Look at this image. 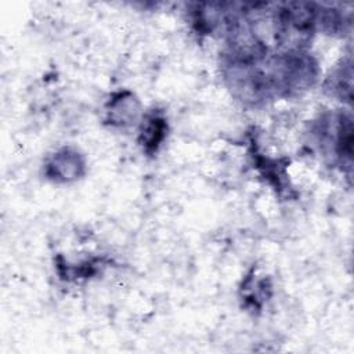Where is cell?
<instances>
[{
  "label": "cell",
  "mask_w": 354,
  "mask_h": 354,
  "mask_svg": "<svg viewBox=\"0 0 354 354\" xmlns=\"http://www.w3.org/2000/svg\"><path fill=\"white\" fill-rule=\"evenodd\" d=\"M221 73L236 100L260 105L308 90L317 80L318 66L306 50L242 51L225 47Z\"/></svg>",
  "instance_id": "cell-1"
},
{
  "label": "cell",
  "mask_w": 354,
  "mask_h": 354,
  "mask_svg": "<svg viewBox=\"0 0 354 354\" xmlns=\"http://www.w3.org/2000/svg\"><path fill=\"white\" fill-rule=\"evenodd\" d=\"M322 147H329L333 153V160L343 171L351 176L353 169V119L351 115L339 112L332 115V119L322 118L318 124Z\"/></svg>",
  "instance_id": "cell-2"
},
{
  "label": "cell",
  "mask_w": 354,
  "mask_h": 354,
  "mask_svg": "<svg viewBox=\"0 0 354 354\" xmlns=\"http://www.w3.org/2000/svg\"><path fill=\"white\" fill-rule=\"evenodd\" d=\"M83 155L71 147H64L50 155L44 163V176L54 183H71L84 174Z\"/></svg>",
  "instance_id": "cell-3"
},
{
  "label": "cell",
  "mask_w": 354,
  "mask_h": 354,
  "mask_svg": "<svg viewBox=\"0 0 354 354\" xmlns=\"http://www.w3.org/2000/svg\"><path fill=\"white\" fill-rule=\"evenodd\" d=\"M167 134V120L160 111L148 112L140 126L138 142L147 155H153L160 148Z\"/></svg>",
  "instance_id": "cell-4"
},
{
  "label": "cell",
  "mask_w": 354,
  "mask_h": 354,
  "mask_svg": "<svg viewBox=\"0 0 354 354\" xmlns=\"http://www.w3.org/2000/svg\"><path fill=\"white\" fill-rule=\"evenodd\" d=\"M106 120L112 126L131 124L140 113V102L133 93L124 90L115 93L106 104Z\"/></svg>",
  "instance_id": "cell-5"
},
{
  "label": "cell",
  "mask_w": 354,
  "mask_h": 354,
  "mask_svg": "<svg viewBox=\"0 0 354 354\" xmlns=\"http://www.w3.org/2000/svg\"><path fill=\"white\" fill-rule=\"evenodd\" d=\"M252 156L254 159L256 169L260 171V174L264 178H267V181L278 191V194L281 195L285 191H288L289 194L290 189L286 188V184H289V181L285 174V163H281L277 159L261 155L254 147L252 149Z\"/></svg>",
  "instance_id": "cell-6"
},
{
  "label": "cell",
  "mask_w": 354,
  "mask_h": 354,
  "mask_svg": "<svg viewBox=\"0 0 354 354\" xmlns=\"http://www.w3.org/2000/svg\"><path fill=\"white\" fill-rule=\"evenodd\" d=\"M351 77H353V64H351V57L348 55L328 77L325 83V88L330 93V95L337 97L342 101L351 102V98H353Z\"/></svg>",
  "instance_id": "cell-7"
},
{
  "label": "cell",
  "mask_w": 354,
  "mask_h": 354,
  "mask_svg": "<svg viewBox=\"0 0 354 354\" xmlns=\"http://www.w3.org/2000/svg\"><path fill=\"white\" fill-rule=\"evenodd\" d=\"M271 293V285L267 279H253L249 277L242 286V297L246 307L259 310Z\"/></svg>",
  "instance_id": "cell-8"
}]
</instances>
